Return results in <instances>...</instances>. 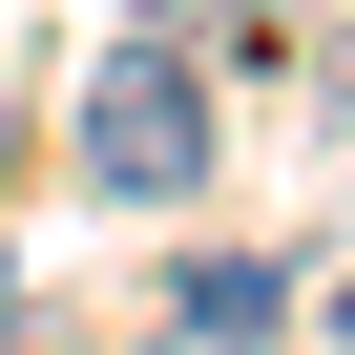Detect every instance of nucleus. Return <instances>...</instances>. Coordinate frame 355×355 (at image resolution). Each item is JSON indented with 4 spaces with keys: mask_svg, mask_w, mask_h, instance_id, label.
Wrapping results in <instances>:
<instances>
[{
    "mask_svg": "<svg viewBox=\"0 0 355 355\" xmlns=\"http://www.w3.org/2000/svg\"><path fill=\"white\" fill-rule=\"evenodd\" d=\"M334 334H355V293H334Z\"/></svg>",
    "mask_w": 355,
    "mask_h": 355,
    "instance_id": "obj_4",
    "label": "nucleus"
},
{
    "mask_svg": "<svg viewBox=\"0 0 355 355\" xmlns=\"http://www.w3.org/2000/svg\"><path fill=\"white\" fill-rule=\"evenodd\" d=\"M272 334H293V272L272 251H209L189 272V355H272Z\"/></svg>",
    "mask_w": 355,
    "mask_h": 355,
    "instance_id": "obj_2",
    "label": "nucleus"
},
{
    "mask_svg": "<svg viewBox=\"0 0 355 355\" xmlns=\"http://www.w3.org/2000/svg\"><path fill=\"white\" fill-rule=\"evenodd\" d=\"M84 189H125V209H189L209 189V63L189 42H125L84 84Z\"/></svg>",
    "mask_w": 355,
    "mask_h": 355,
    "instance_id": "obj_1",
    "label": "nucleus"
},
{
    "mask_svg": "<svg viewBox=\"0 0 355 355\" xmlns=\"http://www.w3.org/2000/svg\"><path fill=\"white\" fill-rule=\"evenodd\" d=\"M272 21H293V0H146V42H189V63L209 42H272Z\"/></svg>",
    "mask_w": 355,
    "mask_h": 355,
    "instance_id": "obj_3",
    "label": "nucleus"
}]
</instances>
